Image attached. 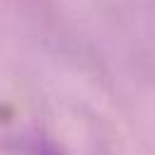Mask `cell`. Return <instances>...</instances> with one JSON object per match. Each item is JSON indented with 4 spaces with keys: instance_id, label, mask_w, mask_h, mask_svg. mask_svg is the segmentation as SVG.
Returning <instances> with one entry per match:
<instances>
[{
    "instance_id": "obj_1",
    "label": "cell",
    "mask_w": 155,
    "mask_h": 155,
    "mask_svg": "<svg viewBox=\"0 0 155 155\" xmlns=\"http://www.w3.org/2000/svg\"><path fill=\"white\" fill-rule=\"evenodd\" d=\"M22 145H24V155H65L63 148L56 145V140H51L44 133H36V131L24 133Z\"/></svg>"
}]
</instances>
